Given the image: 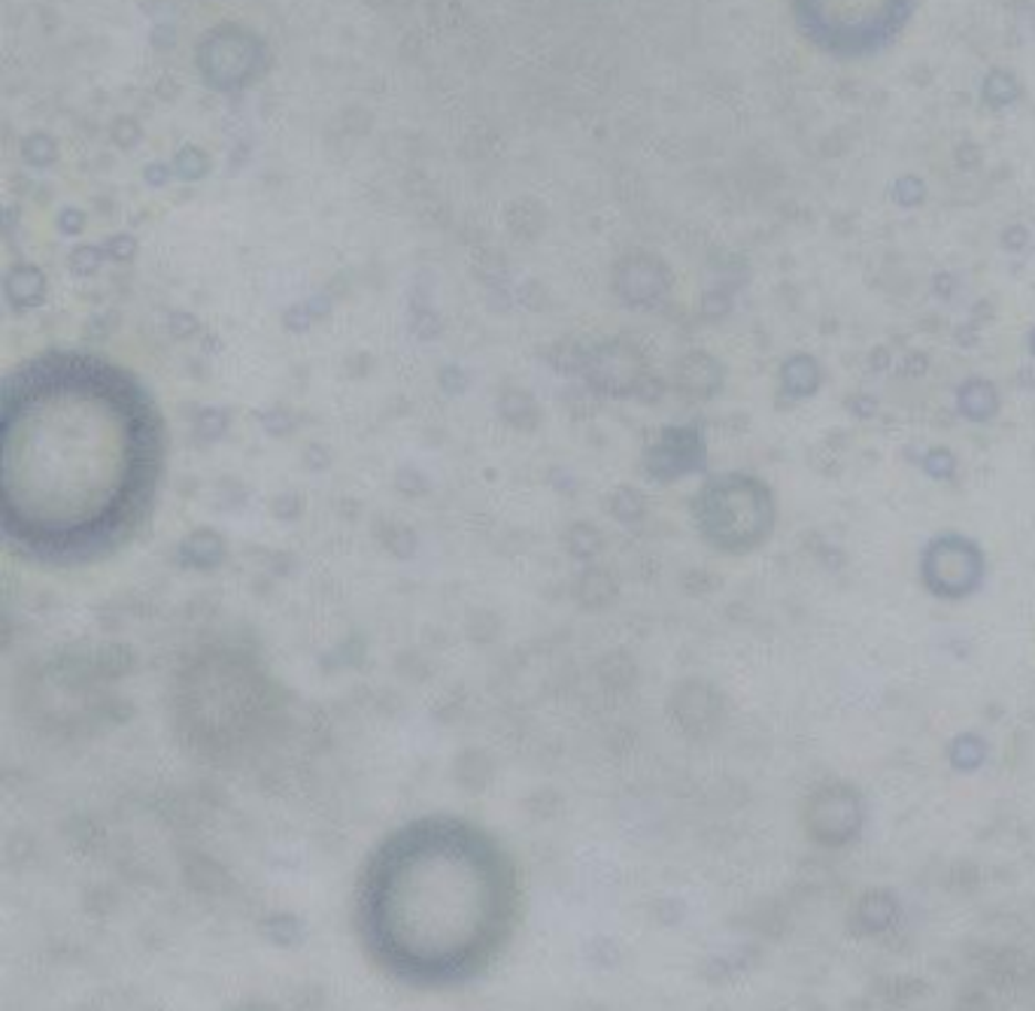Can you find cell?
Here are the masks:
<instances>
[{
  "instance_id": "2",
  "label": "cell",
  "mask_w": 1035,
  "mask_h": 1011,
  "mask_svg": "<svg viewBox=\"0 0 1035 1011\" xmlns=\"http://www.w3.org/2000/svg\"><path fill=\"white\" fill-rule=\"evenodd\" d=\"M514 869L489 835L465 821H416L368 863L362 927L389 972L447 984L489 963L514 918Z\"/></svg>"
},
{
  "instance_id": "4",
  "label": "cell",
  "mask_w": 1035,
  "mask_h": 1011,
  "mask_svg": "<svg viewBox=\"0 0 1035 1011\" xmlns=\"http://www.w3.org/2000/svg\"><path fill=\"white\" fill-rule=\"evenodd\" d=\"M801 28L832 52H869L902 28L911 0H796Z\"/></svg>"
},
{
  "instance_id": "6",
  "label": "cell",
  "mask_w": 1035,
  "mask_h": 1011,
  "mask_svg": "<svg viewBox=\"0 0 1035 1011\" xmlns=\"http://www.w3.org/2000/svg\"><path fill=\"white\" fill-rule=\"evenodd\" d=\"M859 826V802L857 793L847 787L820 790L811 802V829L820 838L841 842Z\"/></svg>"
},
{
  "instance_id": "9",
  "label": "cell",
  "mask_w": 1035,
  "mask_h": 1011,
  "mask_svg": "<svg viewBox=\"0 0 1035 1011\" xmlns=\"http://www.w3.org/2000/svg\"><path fill=\"white\" fill-rule=\"evenodd\" d=\"M820 383H824V371L814 355L796 353L780 365V386L789 399H811Z\"/></svg>"
},
{
  "instance_id": "5",
  "label": "cell",
  "mask_w": 1035,
  "mask_h": 1011,
  "mask_svg": "<svg viewBox=\"0 0 1035 1011\" xmlns=\"http://www.w3.org/2000/svg\"><path fill=\"white\" fill-rule=\"evenodd\" d=\"M987 575L984 550L960 532L935 535L920 556V580L941 601H963L975 596Z\"/></svg>"
},
{
  "instance_id": "10",
  "label": "cell",
  "mask_w": 1035,
  "mask_h": 1011,
  "mask_svg": "<svg viewBox=\"0 0 1035 1011\" xmlns=\"http://www.w3.org/2000/svg\"><path fill=\"white\" fill-rule=\"evenodd\" d=\"M984 756H987V744L984 739H977L972 732H965L960 739H953L951 744V763L953 768H960V772H975L977 765L984 763Z\"/></svg>"
},
{
  "instance_id": "12",
  "label": "cell",
  "mask_w": 1035,
  "mask_h": 1011,
  "mask_svg": "<svg viewBox=\"0 0 1035 1011\" xmlns=\"http://www.w3.org/2000/svg\"><path fill=\"white\" fill-rule=\"evenodd\" d=\"M1026 347H1029V353H1033V359H1035V329L1029 331V341H1026Z\"/></svg>"
},
{
  "instance_id": "1",
  "label": "cell",
  "mask_w": 1035,
  "mask_h": 1011,
  "mask_svg": "<svg viewBox=\"0 0 1035 1011\" xmlns=\"http://www.w3.org/2000/svg\"><path fill=\"white\" fill-rule=\"evenodd\" d=\"M165 471V423L128 368L83 350L34 355L7 376L0 510L7 541L49 565L128 541Z\"/></svg>"
},
{
  "instance_id": "8",
  "label": "cell",
  "mask_w": 1035,
  "mask_h": 1011,
  "mask_svg": "<svg viewBox=\"0 0 1035 1011\" xmlns=\"http://www.w3.org/2000/svg\"><path fill=\"white\" fill-rule=\"evenodd\" d=\"M1000 392L990 380L972 376L963 386L956 389V411L969 423H990L1000 413Z\"/></svg>"
},
{
  "instance_id": "3",
  "label": "cell",
  "mask_w": 1035,
  "mask_h": 1011,
  "mask_svg": "<svg viewBox=\"0 0 1035 1011\" xmlns=\"http://www.w3.org/2000/svg\"><path fill=\"white\" fill-rule=\"evenodd\" d=\"M695 526L714 550L744 556L763 547L775 532V495L759 477L720 474L698 489L693 502Z\"/></svg>"
},
{
  "instance_id": "11",
  "label": "cell",
  "mask_w": 1035,
  "mask_h": 1011,
  "mask_svg": "<svg viewBox=\"0 0 1035 1011\" xmlns=\"http://www.w3.org/2000/svg\"><path fill=\"white\" fill-rule=\"evenodd\" d=\"M923 471L935 481H951L956 474V456L948 447H935L923 456Z\"/></svg>"
},
{
  "instance_id": "7",
  "label": "cell",
  "mask_w": 1035,
  "mask_h": 1011,
  "mask_svg": "<svg viewBox=\"0 0 1035 1011\" xmlns=\"http://www.w3.org/2000/svg\"><path fill=\"white\" fill-rule=\"evenodd\" d=\"M659 460L665 462V474L674 477V474H686V471H695L705 465V444H702V437L698 432H669L665 437V444L659 447Z\"/></svg>"
}]
</instances>
